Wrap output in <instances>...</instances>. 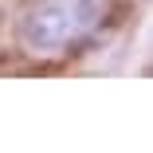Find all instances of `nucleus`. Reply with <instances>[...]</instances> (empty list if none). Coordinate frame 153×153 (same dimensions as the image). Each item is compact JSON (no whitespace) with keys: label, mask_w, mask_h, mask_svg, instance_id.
<instances>
[{"label":"nucleus","mask_w":153,"mask_h":153,"mask_svg":"<svg viewBox=\"0 0 153 153\" xmlns=\"http://www.w3.org/2000/svg\"><path fill=\"white\" fill-rule=\"evenodd\" d=\"M106 24V0H32L16 24V39L27 55L55 59L90 43Z\"/></svg>","instance_id":"obj_1"}]
</instances>
